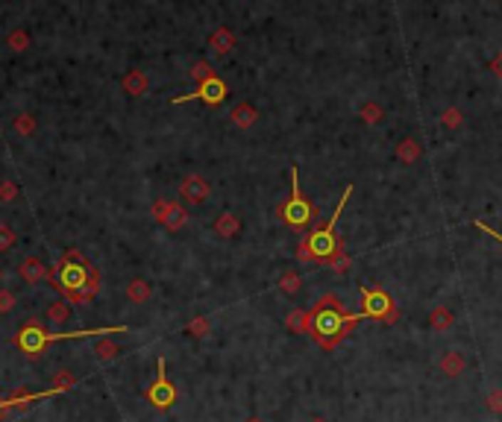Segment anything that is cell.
I'll use <instances>...</instances> for the list:
<instances>
[{"mask_svg": "<svg viewBox=\"0 0 502 422\" xmlns=\"http://www.w3.org/2000/svg\"><path fill=\"white\" fill-rule=\"evenodd\" d=\"M70 320V302L68 300H56L47 305V322H53V326H65Z\"/></svg>", "mask_w": 502, "mask_h": 422, "instance_id": "e0dca14e", "label": "cell"}, {"mask_svg": "<svg viewBox=\"0 0 502 422\" xmlns=\"http://www.w3.org/2000/svg\"><path fill=\"white\" fill-rule=\"evenodd\" d=\"M358 293H362V317H373V320H382V322H397V305L391 302V296L382 288L362 285Z\"/></svg>", "mask_w": 502, "mask_h": 422, "instance_id": "8992f818", "label": "cell"}, {"mask_svg": "<svg viewBox=\"0 0 502 422\" xmlns=\"http://www.w3.org/2000/svg\"><path fill=\"white\" fill-rule=\"evenodd\" d=\"M464 369H467V361L461 358V352H446L441 358V372H444V376H449V379H459Z\"/></svg>", "mask_w": 502, "mask_h": 422, "instance_id": "4fadbf2b", "label": "cell"}, {"mask_svg": "<svg viewBox=\"0 0 502 422\" xmlns=\"http://www.w3.org/2000/svg\"><path fill=\"white\" fill-rule=\"evenodd\" d=\"M491 68H493L496 77H502V56H499V59H493V62H491Z\"/></svg>", "mask_w": 502, "mask_h": 422, "instance_id": "e575fe53", "label": "cell"}, {"mask_svg": "<svg viewBox=\"0 0 502 422\" xmlns=\"http://www.w3.org/2000/svg\"><path fill=\"white\" fill-rule=\"evenodd\" d=\"M6 411H12V408H9V402H6V399H0V419H4V413H6Z\"/></svg>", "mask_w": 502, "mask_h": 422, "instance_id": "d590c367", "label": "cell"}, {"mask_svg": "<svg viewBox=\"0 0 502 422\" xmlns=\"http://www.w3.org/2000/svg\"><path fill=\"white\" fill-rule=\"evenodd\" d=\"M300 288H303V279H300V273L288 270V273H282V276H279V290H282V293L294 296Z\"/></svg>", "mask_w": 502, "mask_h": 422, "instance_id": "ffe728a7", "label": "cell"}, {"mask_svg": "<svg viewBox=\"0 0 502 422\" xmlns=\"http://www.w3.org/2000/svg\"><path fill=\"white\" fill-rule=\"evenodd\" d=\"M15 238L18 235H15V229L9 226V223H0V253H6L9 246L15 243Z\"/></svg>", "mask_w": 502, "mask_h": 422, "instance_id": "484cf974", "label": "cell"}, {"mask_svg": "<svg viewBox=\"0 0 502 422\" xmlns=\"http://www.w3.org/2000/svg\"><path fill=\"white\" fill-rule=\"evenodd\" d=\"M444 123H446V127H459V123H461V115H459L456 109H449V112H444Z\"/></svg>", "mask_w": 502, "mask_h": 422, "instance_id": "d6a6232c", "label": "cell"}, {"mask_svg": "<svg viewBox=\"0 0 502 422\" xmlns=\"http://www.w3.org/2000/svg\"><path fill=\"white\" fill-rule=\"evenodd\" d=\"M21 279L23 282H27V285H38L41 279H47V273H51V270H47L44 267V261L41 258H36V255H30V258H23V264H21Z\"/></svg>", "mask_w": 502, "mask_h": 422, "instance_id": "8fae6325", "label": "cell"}, {"mask_svg": "<svg viewBox=\"0 0 502 422\" xmlns=\"http://www.w3.org/2000/svg\"><path fill=\"white\" fill-rule=\"evenodd\" d=\"M147 399L153 408L159 411H167L174 402H177V387L171 384V379H167V372H164V361L159 358V372H156V381L147 387Z\"/></svg>", "mask_w": 502, "mask_h": 422, "instance_id": "52a82bcc", "label": "cell"}, {"mask_svg": "<svg viewBox=\"0 0 502 422\" xmlns=\"http://www.w3.org/2000/svg\"><path fill=\"white\" fill-rule=\"evenodd\" d=\"M488 408L493 413H502V390H491L488 393Z\"/></svg>", "mask_w": 502, "mask_h": 422, "instance_id": "f546056e", "label": "cell"}, {"mask_svg": "<svg viewBox=\"0 0 502 422\" xmlns=\"http://www.w3.org/2000/svg\"><path fill=\"white\" fill-rule=\"evenodd\" d=\"M74 384H77V376L70 369H59L56 372V379H53V390L56 393H65V390H70Z\"/></svg>", "mask_w": 502, "mask_h": 422, "instance_id": "7402d4cb", "label": "cell"}, {"mask_svg": "<svg viewBox=\"0 0 502 422\" xmlns=\"http://www.w3.org/2000/svg\"><path fill=\"white\" fill-rule=\"evenodd\" d=\"M358 320H365L362 311L358 314H347L344 302L335 293H323L320 300L312 305V334L323 349H335L350 332L352 326H358Z\"/></svg>", "mask_w": 502, "mask_h": 422, "instance_id": "7a4b0ae2", "label": "cell"}, {"mask_svg": "<svg viewBox=\"0 0 502 422\" xmlns=\"http://www.w3.org/2000/svg\"><path fill=\"white\" fill-rule=\"evenodd\" d=\"M452 311L446 308V305H435L432 308V314H429V329L432 332H446V329H452Z\"/></svg>", "mask_w": 502, "mask_h": 422, "instance_id": "5bb4252c", "label": "cell"}, {"mask_svg": "<svg viewBox=\"0 0 502 422\" xmlns=\"http://www.w3.org/2000/svg\"><path fill=\"white\" fill-rule=\"evenodd\" d=\"M150 282H145V279H132L130 285H127V300L130 302H135V305H145L147 300H150Z\"/></svg>", "mask_w": 502, "mask_h": 422, "instance_id": "2e32d148", "label": "cell"}, {"mask_svg": "<svg viewBox=\"0 0 502 422\" xmlns=\"http://www.w3.org/2000/svg\"><path fill=\"white\" fill-rule=\"evenodd\" d=\"M191 77H194V80H200V83H206V80H211V77H214V73H211L209 62H197L194 68H191Z\"/></svg>", "mask_w": 502, "mask_h": 422, "instance_id": "f1b7e54d", "label": "cell"}, {"mask_svg": "<svg viewBox=\"0 0 502 422\" xmlns=\"http://www.w3.org/2000/svg\"><path fill=\"white\" fill-rule=\"evenodd\" d=\"M124 332H130V329L127 326H112V329H83V332L47 334V332H41V326H38L36 320H30V322H23L21 334H15V346L27 358H36L38 352H44V346L53 343V340H68V337H112V334H124Z\"/></svg>", "mask_w": 502, "mask_h": 422, "instance_id": "277c9868", "label": "cell"}, {"mask_svg": "<svg viewBox=\"0 0 502 422\" xmlns=\"http://www.w3.org/2000/svg\"><path fill=\"white\" fill-rule=\"evenodd\" d=\"M0 279H4V270H0Z\"/></svg>", "mask_w": 502, "mask_h": 422, "instance_id": "74e56055", "label": "cell"}, {"mask_svg": "<svg viewBox=\"0 0 502 422\" xmlns=\"http://www.w3.org/2000/svg\"><path fill=\"white\" fill-rule=\"evenodd\" d=\"M476 229H482L485 235H491V238H493V241H496V243L502 246V235H499V232H493L491 226H485V223H479V220H476Z\"/></svg>", "mask_w": 502, "mask_h": 422, "instance_id": "836d02e7", "label": "cell"}, {"mask_svg": "<svg viewBox=\"0 0 502 422\" xmlns=\"http://www.w3.org/2000/svg\"><path fill=\"white\" fill-rule=\"evenodd\" d=\"M315 217H318V209L303 200L300 173H297V167H291V196H288V203L282 206V220L294 229H305L308 223H315Z\"/></svg>", "mask_w": 502, "mask_h": 422, "instance_id": "5b68a950", "label": "cell"}, {"mask_svg": "<svg viewBox=\"0 0 502 422\" xmlns=\"http://www.w3.org/2000/svg\"><path fill=\"white\" fill-rule=\"evenodd\" d=\"M209 326H211V320H209V317H197V320H191V322H188V334L203 337V334H209Z\"/></svg>", "mask_w": 502, "mask_h": 422, "instance_id": "d4e9b609", "label": "cell"}, {"mask_svg": "<svg viewBox=\"0 0 502 422\" xmlns=\"http://www.w3.org/2000/svg\"><path fill=\"white\" fill-rule=\"evenodd\" d=\"M188 100H203V103H209V106H218V103L226 100V83L218 80V77H211V80L200 83V88H197L194 94H182V97H177L174 103L179 106V103H188Z\"/></svg>", "mask_w": 502, "mask_h": 422, "instance_id": "ba28073f", "label": "cell"}, {"mask_svg": "<svg viewBox=\"0 0 502 422\" xmlns=\"http://www.w3.org/2000/svg\"><path fill=\"white\" fill-rule=\"evenodd\" d=\"M285 326H288L294 334H308L312 332V311L308 308H297L285 317Z\"/></svg>", "mask_w": 502, "mask_h": 422, "instance_id": "7c38bea8", "label": "cell"}, {"mask_svg": "<svg viewBox=\"0 0 502 422\" xmlns=\"http://www.w3.org/2000/svg\"><path fill=\"white\" fill-rule=\"evenodd\" d=\"M33 130H36L33 115H18V117H15V132H21V135H33Z\"/></svg>", "mask_w": 502, "mask_h": 422, "instance_id": "4316f807", "label": "cell"}, {"mask_svg": "<svg viewBox=\"0 0 502 422\" xmlns=\"http://www.w3.org/2000/svg\"><path fill=\"white\" fill-rule=\"evenodd\" d=\"M94 355H98V361H115L117 355H121V346L112 343L109 337L98 340V346H94Z\"/></svg>", "mask_w": 502, "mask_h": 422, "instance_id": "d6986e66", "label": "cell"}, {"mask_svg": "<svg viewBox=\"0 0 502 422\" xmlns=\"http://www.w3.org/2000/svg\"><path fill=\"white\" fill-rule=\"evenodd\" d=\"M15 196H18L15 182H0V200H15Z\"/></svg>", "mask_w": 502, "mask_h": 422, "instance_id": "4dcf8cb0", "label": "cell"}, {"mask_svg": "<svg viewBox=\"0 0 502 422\" xmlns=\"http://www.w3.org/2000/svg\"><path fill=\"white\" fill-rule=\"evenodd\" d=\"M209 182L203 179V176H185L182 179V185H179V194L185 196L188 203H203L206 196H209Z\"/></svg>", "mask_w": 502, "mask_h": 422, "instance_id": "30bf717a", "label": "cell"}, {"mask_svg": "<svg viewBox=\"0 0 502 422\" xmlns=\"http://www.w3.org/2000/svg\"><path fill=\"white\" fill-rule=\"evenodd\" d=\"M153 217H156L159 223H164V226L171 229V232L182 229L185 220H188V214H185V209H182L179 203H167V200H156V203H153Z\"/></svg>", "mask_w": 502, "mask_h": 422, "instance_id": "9c48e42d", "label": "cell"}, {"mask_svg": "<svg viewBox=\"0 0 502 422\" xmlns=\"http://www.w3.org/2000/svg\"><path fill=\"white\" fill-rule=\"evenodd\" d=\"M15 305H18L15 293H12V290H6V288H0V314H9Z\"/></svg>", "mask_w": 502, "mask_h": 422, "instance_id": "83f0119b", "label": "cell"}, {"mask_svg": "<svg viewBox=\"0 0 502 422\" xmlns=\"http://www.w3.org/2000/svg\"><path fill=\"white\" fill-rule=\"evenodd\" d=\"M47 279L56 290L65 293L68 302H91L94 293L100 290V273L83 258L80 250H68L59 258L56 270L47 273Z\"/></svg>", "mask_w": 502, "mask_h": 422, "instance_id": "6da1fadb", "label": "cell"}, {"mask_svg": "<svg viewBox=\"0 0 502 422\" xmlns=\"http://www.w3.org/2000/svg\"><path fill=\"white\" fill-rule=\"evenodd\" d=\"M250 422H258V419H250Z\"/></svg>", "mask_w": 502, "mask_h": 422, "instance_id": "f35d334b", "label": "cell"}, {"mask_svg": "<svg viewBox=\"0 0 502 422\" xmlns=\"http://www.w3.org/2000/svg\"><path fill=\"white\" fill-rule=\"evenodd\" d=\"M362 115H365V120H367V123H376V120L382 117V109H379V106H365V109H362Z\"/></svg>", "mask_w": 502, "mask_h": 422, "instance_id": "1f68e13d", "label": "cell"}, {"mask_svg": "<svg viewBox=\"0 0 502 422\" xmlns=\"http://www.w3.org/2000/svg\"><path fill=\"white\" fill-rule=\"evenodd\" d=\"M350 194H352V185L344 188L341 203H338V209H335V214L329 217L326 226L315 229L312 235H305V238L300 241V246H297V258H300V261H318V264H332V267H335V264H338V261L347 255L338 232H335V226H338V217H341V211H344V206H347V200H350Z\"/></svg>", "mask_w": 502, "mask_h": 422, "instance_id": "3957f363", "label": "cell"}, {"mask_svg": "<svg viewBox=\"0 0 502 422\" xmlns=\"http://www.w3.org/2000/svg\"><path fill=\"white\" fill-rule=\"evenodd\" d=\"M124 85H127V91H130V94H135V97H138V94H145L147 80H145V77H141V73L135 70V73H130V77H127V83H124Z\"/></svg>", "mask_w": 502, "mask_h": 422, "instance_id": "cb8c5ba5", "label": "cell"}, {"mask_svg": "<svg viewBox=\"0 0 502 422\" xmlns=\"http://www.w3.org/2000/svg\"><path fill=\"white\" fill-rule=\"evenodd\" d=\"M211 229L218 232L221 238H235L238 229H241V223H238V217H235L232 211H224L218 220H214V226H211Z\"/></svg>", "mask_w": 502, "mask_h": 422, "instance_id": "9a60e30c", "label": "cell"}, {"mask_svg": "<svg viewBox=\"0 0 502 422\" xmlns=\"http://www.w3.org/2000/svg\"><path fill=\"white\" fill-rule=\"evenodd\" d=\"M211 47H214V53H229L232 51V36L226 33V30H221V33H214L211 36Z\"/></svg>", "mask_w": 502, "mask_h": 422, "instance_id": "603a6c76", "label": "cell"}, {"mask_svg": "<svg viewBox=\"0 0 502 422\" xmlns=\"http://www.w3.org/2000/svg\"><path fill=\"white\" fill-rule=\"evenodd\" d=\"M229 117H232V123H235V127L247 130V127H253V123H256L258 112H256L253 106H235V109L229 112Z\"/></svg>", "mask_w": 502, "mask_h": 422, "instance_id": "ac0fdd59", "label": "cell"}, {"mask_svg": "<svg viewBox=\"0 0 502 422\" xmlns=\"http://www.w3.org/2000/svg\"><path fill=\"white\" fill-rule=\"evenodd\" d=\"M312 422H326V419H320V416H318V419H312Z\"/></svg>", "mask_w": 502, "mask_h": 422, "instance_id": "8d00e7d4", "label": "cell"}, {"mask_svg": "<svg viewBox=\"0 0 502 422\" xmlns=\"http://www.w3.org/2000/svg\"><path fill=\"white\" fill-rule=\"evenodd\" d=\"M397 156H399V162H405V164H412V162H417V156H420V147L412 141V138H405L402 144H399V150H397Z\"/></svg>", "mask_w": 502, "mask_h": 422, "instance_id": "44dd1931", "label": "cell"}]
</instances>
